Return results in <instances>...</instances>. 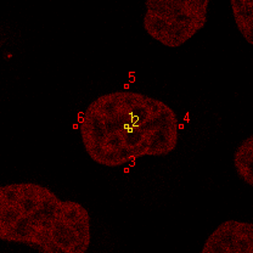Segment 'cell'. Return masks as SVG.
Returning a JSON list of instances; mask_svg holds the SVG:
<instances>
[{
  "label": "cell",
  "instance_id": "1",
  "mask_svg": "<svg viewBox=\"0 0 253 253\" xmlns=\"http://www.w3.org/2000/svg\"><path fill=\"white\" fill-rule=\"evenodd\" d=\"M176 112L156 97L130 90L100 95L79 120L86 155L99 166L123 167L146 156H167L176 149Z\"/></svg>",
  "mask_w": 253,
  "mask_h": 253
},
{
  "label": "cell",
  "instance_id": "2",
  "mask_svg": "<svg viewBox=\"0 0 253 253\" xmlns=\"http://www.w3.org/2000/svg\"><path fill=\"white\" fill-rule=\"evenodd\" d=\"M90 214L37 183L0 188V239L44 253H84L90 246Z\"/></svg>",
  "mask_w": 253,
  "mask_h": 253
},
{
  "label": "cell",
  "instance_id": "3",
  "mask_svg": "<svg viewBox=\"0 0 253 253\" xmlns=\"http://www.w3.org/2000/svg\"><path fill=\"white\" fill-rule=\"evenodd\" d=\"M208 0H147L142 26L152 39L179 47L207 23Z\"/></svg>",
  "mask_w": 253,
  "mask_h": 253
},
{
  "label": "cell",
  "instance_id": "4",
  "mask_svg": "<svg viewBox=\"0 0 253 253\" xmlns=\"http://www.w3.org/2000/svg\"><path fill=\"white\" fill-rule=\"evenodd\" d=\"M202 253H252L253 224L223 221L205 241Z\"/></svg>",
  "mask_w": 253,
  "mask_h": 253
},
{
  "label": "cell",
  "instance_id": "5",
  "mask_svg": "<svg viewBox=\"0 0 253 253\" xmlns=\"http://www.w3.org/2000/svg\"><path fill=\"white\" fill-rule=\"evenodd\" d=\"M234 167L239 178L249 186H253V135L247 136L236 147Z\"/></svg>",
  "mask_w": 253,
  "mask_h": 253
},
{
  "label": "cell",
  "instance_id": "6",
  "mask_svg": "<svg viewBox=\"0 0 253 253\" xmlns=\"http://www.w3.org/2000/svg\"><path fill=\"white\" fill-rule=\"evenodd\" d=\"M237 30L249 44H253V2L251 0H231Z\"/></svg>",
  "mask_w": 253,
  "mask_h": 253
}]
</instances>
